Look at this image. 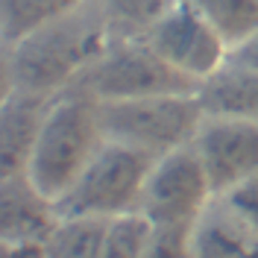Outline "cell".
Here are the masks:
<instances>
[{"label":"cell","instance_id":"obj_19","mask_svg":"<svg viewBox=\"0 0 258 258\" xmlns=\"http://www.w3.org/2000/svg\"><path fill=\"white\" fill-rule=\"evenodd\" d=\"M226 200L235 206V209L241 211L246 220H252V223L258 226V173L252 179H246V182H241L238 188H232L229 194H223Z\"/></svg>","mask_w":258,"mask_h":258},{"label":"cell","instance_id":"obj_13","mask_svg":"<svg viewBox=\"0 0 258 258\" xmlns=\"http://www.w3.org/2000/svg\"><path fill=\"white\" fill-rule=\"evenodd\" d=\"M112 41H141L156 30L161 18L167 15L179 0H97Z\"/></svg>","mask_w":258,"mask_h":258},{"label":"cell","instance_id":"obj_15","mask_svg":"<svg viewBox=\"0 0 258 258\" xmlns=\"http://www.w3.org/2000/svg\"><path fill=\"white\" fill-rule=\"evenodd\" d=\"M191 6L220 32L229 50L241 47L258 30V0H191Z\"/></svg>","mask_w":258,"mask_h":258},{"label":"cell","instance_id":"obj_12","mask_svg":"<svg viewBox=\"0 0 258 258\" xmlns=\"http://www.w3.org/2000/svg\"><path fill=\"white\" fill-rule=\"evenodd\" d=\"M200 103L206 114L241 117L258 123V71L229 62L200 85Z\"/></svg>","mask_w":258,"mask_h":258},{"label":"cell","instance_id":"obj_11","mask_svg":"<svg viewBox=\"0 0 258 258\" xmlns=\"http://www.w3.org/2000/svg\"><path fill=\"white\" fill-rule=\"evenodd\" d=\"M53 97H38L27 91H3L0 109V176L27 173L35 138L41 132L44 114Z\"/></svg>","mask_w":258,"mask_h":258},{"label":"cell","instance_id":"obj_8","mask_svg":"<svg viewBox=\"0 0 258 258\" xmlns=\"http://www.w3.org/2000/svg\"><path fill=\"white\" fill-rule=\"evenodd\" d=\"M191 147L203 161L217 197L229 194L232 188H238L241 182H246V179H252L258 173L255 120L206 114Z\"/></svg>","mask_w":258,"mask_h":258},{"label":"cell","instance_id":"obj_1","mask_svg":"<svg viewBox=\"0 0 258 258\" xmlns=\"http://www.w3.org/2000/svg\"><path fill=\"white\" fill-rule=\"evenodd\" d=\"M112 32L97 0L41 24L12 44H3V91L56 97L109 50Z\"/></svg>","mask_w":258,"mask_h":258},{"label":"cell","instance_id":"obj_7","mask_svg":"<svg viewBox=\"0 0 258 258\" xmlns=\"http://www.w3.org/2000/svg\"><path fill=\"white\" fill-rule=\"evenodd\" d=\"M144 41L167 64H173L200 85L214 77L232 56L220 32L194 9L191 0H179Z\"/></svg>","mask_w":258,"mask_h":258},{"label":"cell","instance_id":"obj_3","mask_svg":"<svg viewBox=\"0 0 258 258\" xmlns=\"http://www.w3.org/2000/svg\"><path fill=\"white\" fill-rule=\"evenodd\" d=\"M106 138L129 144L153 159L188 147L200 132L206 109L197 94H156L97 103Z\"/></svg>","mask_w":258,"mask_h":258},{"label":"cell","instance_id":"obj_17","mask_svg":"<svg viewBox=\"0 0 258 258\" xmlns=\"http://www.w3.org/2000/svg\"><path fill=\"white\" fill-rule=\"evenodd\" d=\"M153 229L156 226L141 211H129V214L106 220L100 258H144L147 243L153 238Z\"/></svg>","mask_w":258,"mask_h":258},{"label":"cell","instance_id":"obj_2","mask_svg":"<svg viewBox=\"0 0 258 258\" xmlns=\"http://www.w3.org/2000/svg\"><path fill=\"white\" fill-rule=\"evenodd\" d=\"M103 141L106 132L100 123L97 100L68 88L50 100L27 164V176L47 200L59 203L82 176Z\"/></svg>","mask_w":258,"mask_h":258},{"label":"cell","instance_id":"obj_4","mask_svg":"<svg viewBox=\"0 0 258 258\" xmlns=\"http://www.w3.org/2000/svg\"><path fill=\"white\" fill-rule=\"evenodd\" d=\"M153 156L120 141L106 138L97 156L88 161L74 188L56 203L62 217H100L112 220L138 211L144 179L153 167Z\"/></svg>","mask_w":258,"mask_h":258},{"label":"cell","instance_id":"obj_20","mask_svg":"<svg viewBox=\"0 0 258 258\" xmlns=\"http://www.w3.org/2000/svg\"><path fill=\"white\" fill-rule=\"evenodd\" d=\"M232 62H238V64H246V68H255L258 71V30L243 41L241 47H235L232 50V56H229Z\"/></svg>","mask_w":258,"mask_h":258},{"label":"cell","instance_id":"obj_18","mask_svg":"<svg viewBox=\"0 0 258 258\" xmlns=\"http://www.w3.org/2000/svg\"><path fill=\"white\" fill-rule=\"evenodd\" d=\"M144 258H194L191 252V229L182 226H156L147 243Z\"/></svg>","mask_w":258,"mask_h":258},{"label":"cell","instance_id":"obj_9","mask_svg":"<svg viewBox=\"0 0 258 258\" xmlns=\"http://www.w3.org/2000/svg\"><path fill=\"white\" fill-rule=\"evenodd\" d=\"M59 217V206L38 191L27 173L0 176V243L44 246Z\"/></svg>","mask_w":258,"mask_h":258},{"label":"cell","instance_id":"obj_14","mask_svg":"<svg viewBox=\"0 0 258 258\" xmlns=\"http://www.w3.org/2000/svg\"><path fill=\"white\" fill-rule=\"evenodd\" d=\"M106 220L100 217H59L41 246L44 258H100Z\"/></svg>","mask_w":258,"mask_h":258},{"label":"cell","instance_id":"obj_5","mask_svg":"<svg viewBox=\"0 0 258 258\" xmlns=\"http://www.w3.org/2000/svg\"><path fill=\"white\" fill-rule=\"evenodd\" d=\"M97 103L132 100L156 94H197L200 82L167 64L156 50L141 41H112L80 80L71 85Z\"/></svg>","mask_w":258,"mask_h":258},{"label":"cell","instance_id":"obj_16","mask_svg":"<svg viewBox=\"0 0 258 258\" xmlns=\"http://www.w3.org/2000/svg\"><path fill=\"white\" fill-rule=\"evenodd\" d=\"M82 0H0V24H3V44H12L27 32L38 30L53 18L71 12Z\"/></svg>","mask_w":258,"mask_h":258},{"label":"cell","instance_id":"obj_6","mask_svg":"<svg viewBox=\"0 0 258 258\" xmlns=\"http://www.w3.org/2000/svg\"><path fill=\"white\" fill-rule=\"evenodd\" d=\"M217 194L194 147H179L153 161L144 179L138 211L153 226L191 229Z\"/></svg>","mask_w":258,"mask_h":258},{"label":"cell","instance_id":"obj_10","mask_svg":"<svg viewBox=\"0 0 258 258\" xmlns=\"http://www.w3.org/2000/svg\"><path fill=\"white\" fill-rule=\"evenodd\" d=\"M194 258H258V226L226 197H214L191 226Z\"/></svg>","mask_w":258,"mask_h":258}]
</instances>
